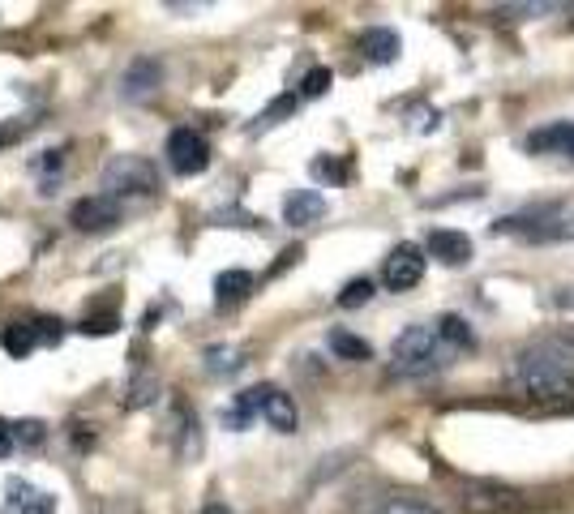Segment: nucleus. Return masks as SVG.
Masks as SVG:
<instances>
[{"instance_id": "f257e3e1", "label": "nucleus", "mask_w": 574, "mask_h": 514, "mask_svg": "<svg viewBox=\"0 0 574 514\" xmlns=\"http://www.w3.org/2000/svg\"><path fill=\"white\" fill-rule=\"evenodd\" d=\"M510 386L532 403H574V369L557 347H527L510 360Z\"/></svg>"}, {"instance_id": "f03ea898", "label": "nucleus", "mask_w": 574, "mask_h": 514, "mask_svg": "<svg viewBox=\"0 0 574 514\" xmlns=\"http://www.w3.org/2000/svg\"><path fill=\"white\" fill-rule=\"evenodd\" d=\"M450 347L437 339L433 326H407L390 347V373L395 377H429L437 369H446Z\"/></svg>"}, {"instance_id": "7ed1b4c3", "label": "nucleus", "mask_w": 574, "mask_h": 514, "mask_svg": "<svg viewBox=\"0 0 574 514\" xmlns=\"http://www.w3.org/2000/svg\"><path fill=\"white\" fill-rule=\"evenodd\" d=\"M99 185L108 198H155L163 189L159 168L142 155H112L99 172Z\"/></svg>"}, {"instance_id": "20e7f679", "label": "nucleus", "mask_w": 574, "mask_h": 514, "mask_svg": "<svg viewBox=\"0 0 574 514\" xmlns=\"http://www.w3.org/2000/svg\"><path fill=\"white\" fill-rule=\"evenodd\" d=\"M168 168L176 176H202L210 168V142L198 129H172L168 133Z\"/></svg>"}, {"instance_id": "39448f33", "label": "nucleus", "mask_w": 574, "mask_h": 514, "mask_svg": "<svg viewBox=\"0 0 574 514\" xmlns=\"http://www.w3.org/2000/svg\"><path fill=\"white\" fill-rule=\"evenodd\" d=\"M163 86V60H155V56H138V60H129V69L120 73V99L125 103H142V99H150L155 90Z\"/></svg>"}, {"instance_id": "423d86ee", "label": "nucleus", "mask_w": 574, "mask_h": 514, "mask_svg": "<svg viewBox=\"0 0 574 514\" xmlns=\"http://www.w3.org/2000/svg\"><path fill=\"white\" fill-rule=\"evenodd\" d=\"M69 219H73V228H78V232H108V228H116V223L125 219V210H120V202L108 198V193H95V198L73 202Z\"/></svg>"}, {"instance_id": "0eeeda50", "label": "nucleus", "mask_w": 574, "mask_h": 514, "mask_svg": "<svg viewBox=\"0 0 574 514\" xmlns=\"http://www.w3.org/2000/svg\"><path fill=\"white\" fill-rule=\"evenodd\" d=\"M420 279H425V253H420L416 245L390 249L386 266H382V283L390 287V292H407V287H416Z\"/></svg>"}, {"instance_id": "6e6552de", "label": "nucleus", "mask_w": 574, "mask_h": 514, "mask_svg": "<svg viewBox=\"0 0 574 514\" xmlns=\"http://www.w3.org/2000/svg\"><path fill=\"white\" fill-rule=\"evenodd\" d=\"M463 502L472 506V510H485V514H510V510L523 506V497L510 485H497V480H472Z\"/></svg>"}, {"instance_id": "1a4fd4ad", "label": "nucleus", "mask_w": 574, "mask_h": 514, "mask_svg": "<svg viewBox=\"0 0 574 514\" xmlns=\"http://www.w3.org/2000/svg\"><path fill=\"white\" fill-rule=\"evenodd\" d=\"M5 514H56V497L35 489L22 476H13L5 485Z\"/></svg>"}, {"instance_id": "9d476101", "label": "nucleus", "mask_w": 574, "mask_h": 514, "mask_svg": "<svg viewBox=\"0 0 574 514\" xmlns=\"http://www.w3.org/2000/svg\"><path fill=\"white\" fill-rule=\"evenodd\" d=\"M326 215V198L317 189H296L283 198V223L287 228H309V223H317Z\"/></svg>"}, {"instance_id": "9b49d317", "label": "nucleus", "mask_w": 574, "mask_h": 514, "mask_svg": "<svg viewBox=\"0 0 574 514\" xmlns=\"http://www.w3.org/2000/svg\"><path fill=\"white\" fill-rule=\"evenodd\" d=\"M262 416H266V425L279 433H296V425H300L292 395H283V390L270 382H262Z\"/></svg>"}, {"instance_id": "f8f14e48", "label": "nucleus", "mask_w": 574, "mask_h": 514, "mask_svg": "<svg viewBox=\"0 0 574 514\" xmlns=\"http://www.w3.org/2000/svg\"><path fill=\"white\" fill-rule=\"evenodd\" d=\"M172 446H176V459L193 463L202 455V429H198V416H193V407H176L172 416Z\"/></svg>"}, {"instance_id": "ddd939ff", "label": "nucleus", "mask_w": 574, "mask_h": 514, "mask_svg": "<svg viewBox=\"0 0 574 514\" xmlns=\"http://www.w3.org/2000/svg\"><path fill=\"white\" fill-rule=\"evenodd\" d=\"M429 253L442 266H463L467 257H472V236L455 232V228H437V232H429Z\"/></svg>"}, {"instance_id": "4468645a", "label": "nucleus", "mask_w": 574, "mask_h": 514, "mask_svg": "<svg viewBox=\"0 0 574 514\" xmlns=\"http://www.w3.org/2000/svg\"><path fill=\"white\" fill-rule=\"evenodd\" d=\"M399 35L386 26H369L365 35H360V52H365V60H373V65H390V60L399 56Z\"/></svg>"}, {"instance_id": "2eb2a0df", "label": "nucleus", "mask_w": 574, "mask_h": 514, "mask_svg": "<svg viewBox=\"0 0 574 514\" xmlns=\"http://www.w3.org/2000/svg\"><path fill=\"white\" fill-rule=\"evenodd\" d=\"M527 150H532V155H545V150H557V155L574 159V125H570V120H562V125H549V129L532 133V138H527Z\"/></svg>"}, {"instance_id": "dca6fc26", "label": "nucleus", "mask_w": 574, "mask_h": 514, "mask_svg": "<svg viewBox=\"0 0 574 514\" xmlns=\"http://www.w3.org/2000/svg\"><path fill=\"white\" fill-rule=\"evenodd\" d=\"M0 347H5L13 360H26V356L39 347L35 322H9V326H0Z\"/></svg>"}, {"instance_id": "f3484780", "label": "nucleus", "mask_w": 574, "mask_h": 514, "mask_svg": "<svg viewBox=\"0 0 574 514\" xmlns=\"http://www.w3.org/2000/svg\"><path fill=\"white\" fill-rule=\"evenodd\" d=\"M433 330H437V339H442L450 352H463V347H476V335H472V326L463 322L459 313H442L433 322Z\"/></svg>"}, {"instance_id": "a211bd4d", "label": "nucleus", "mask_w": 574, "mask_h": 514, "mask_svg": "<svg viewBox=\"0 0 574 514\" xmlns=\"http://www.w3.org/2000/svg\"><path fill=\"white\" fill-rule=\"evenodd\" d=\"M202 360H206V373H215V377H232V373L245 369V347H228V343H219V347H206Z\"/></svg>"}, {"instance_id": "6ab92c4d", "label": "nucleus", "mask_w": 574, "mask_h": 514, "mask_svg": "<svg viewBox=\"0 0 574 514\" xmlns=\"http://www.w3.org/2000/svg\"><path fill=\"white\" fill-rule=\"evenodd\" d=\"M253 292V275L249 270H223L215 279V300L219 305H236V300H245Z\"/></svg>"}, {"instance_id": "aec40b11", "label": "nucleus", "mask_w": 574, "mask_h": 514, "mask_svg": "<svg viewBox=\"0 0 574 514\" xmlns=\"http://www.w3.org/2000/svg\"><path fill=\"white\" fill-rule=\"evenodd\" d=\"M330 352H335L339 360H356V365H360V360H369L373 356V347L365 343V339H360V335H352V330H330Z\"/></svg>"}, {"instance_id": "412c9836", "label": "nucleus", "mask_w": 574, "mask_h": 514, "mask_svg": "<svg viewBox=\"0 0 574 514\" xmlns=\"http://www.w3.org/2000/svg\"><path fill=\"white\" fill-rule=\"evenodd\" d=\"M13 442H18L22 450H39L43 442H48V425L43 420H13Z\"/></svg>"}, {"instance_id": "4be33fe9", "label": "nucleus", "mask_w": 574, "mask_h": 514, "mask_svg": "<svg viewBox=\"0 0 574 514\" xmlns=\"http://www.w3.org/2000/svg\"><path fill=\"white\" fill-rule=\"evenodd\" d=\"M373 514H442V510H433L429 502H420V497H382V502L373 506Z\"/></svg>"}, {"instance_id": "5701e85b", "label": "nucleus", "mask_w": 574, "mask_h": 514, "mask_svg": "<svg viewBox=\"0 0 574 514\" xmlns=\"http://www.w3.org/2000/svg\"><path fill=\"white\" fill-rule=\"evenodd\" d=\"M373 300V279H352L339 292V309H360V305H369Z\"/></svg>"}, {"instance_id": "b1692460", "label": "nucleus", "mask_w": 574, "mask_h": 514, "mask_svg": "<svg viewBox=\"0 0 574 514\" xmlns=\"http://www.w3.org/2000/svg\"><path fill=\"white\" fill-rule=\"evenodd\" d=\"M330 82H335V73L317 65V69L305 73V82H300V95H305V99H317V95H326V90H330Z\"/></svg>"}, {"instance_id": "393cba45", "label": "nucleus", "mask_w": 574, "mask_h": 514, "mask_svg": "<svg viewBox=\"0 0 574 514\" xmlns=\"http://www.w3.org/2000/svg\"><path fill=\"white\" fill-rule=\"evenodd\" d=\"M150 399H155V377L150 373H138L129 382V399H125V407H146Z\"/></svg>"}, {"instance_id": "a878e982", "label": "nucleus", "mask_w": 574, "mask_h": 514, "mask_svg": "<svg viewBox=\"0 0 574 514\" xmlns=\"http://www.w3.org/2000/svg\"><path fill=\"white\" fill-rule=\"evenodd\" d=\"M292 108H296V95H279V99L262 112V120H258L253 129H270V125H279V116H292Z\"/></svg>"}, {"instance_id": "bb28decb", "label": "nucleus", "mask_w": 574, "mask_h": 514, "mask_svg": "<svg viewBox=\"0 0 574 514\" xmlns=\"http://www.w3.org/2000/svg\"><path fill=\"white\" fill-rule=\"evenodd\" d=\"M35 335H39V343H60L65 326H60L56 317H39V322H35Z\"/></svg>"}, {"instance_id": "cd10ccee", "label": "nucleus", "mask_w": 574, "mask_h": 514, "mask_svg": "<svg viewBox=\"0 0 574 514\" xmlns=\"http://www.w3.org/2000/svg\"><path fill=\"white\" fill-rule=\"evenodd\" d=\"M313 176L317 180H335V185H339L347 172H343V163H335V159H313Z\"/></svg>"}, {"instance_id": "c85d7f7f", "label": "nucleus", "mask_w": 574, "mask_h": 514, "mask_svg": "<svg viewBox=\"0 0 574 514\" xmlns=\"http://www.w3.org/2000/svg\"><path fill=\"white\" fill-rule=\"evenodd\" d=\"M13 446H18V442H13V425H9V420H0V459H9Z\"/></svg>"}, {"instance_id": "c756f323", "label": "nucleus", "mask_w": 574, "mask_h": 514, "mask_svg": "<svg viewBox=\"0 0 574 514\" xmlns=\"http://www.w3.org/2000/svg\"><path fill=\"white\" fill-rule=\"evenodd\" d=\"M206 5H176V0H172V5H168V13H202Z\"/></svg>"}, {"instance_id": "7c9ffc66", "label": "nucleus", "mask_w": 574, "mask_h": 514, "mask_svg": "<svg viewBox=\"0 0 574 514\" xmlns=\"http://www.w3.org/2000/svg\"><path fill=\"white\" fill-rule=\"evenodd\" d=\"M202 514H236V510H232V506H223V502H210Z\"/></svg>"}]
</instances>
